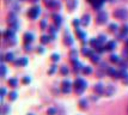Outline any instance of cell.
Wrapping results in <instances>:
<instances>
[{
  "mask_svg": "<svg viewBox=\"0 0 128 115\" xmlns=\"http://www.w3.org/2000/svg\"><path fill=\"white\" fill-rule=\"evenodd\" d=\"M88 88V83L84 80L83 78H77L74 82V91L77 95H82V93L86 90Z\"/></svg>",
  "mask_w": 128,
  "mask_h": 115,
  "instance_id": "obj_1",
  "label": "cell"
},
{
  "mask_svg": "<svg viewBox=\"0 0 128 115\" xmlns=\"http://www.w3.org/2000/svg\"><path fill=\"white\" fill-rule=\"evenodd\" d=\"M112 16L117 18V19H121V21H126L128 18V11L126 9H117L114 11Z\"/></svg>",
  "mask_w": 128,
  "mask_h": 115,
  "instance_id": "obj_2",
  "label": "cell"
},
{
  "mask_svg": "<svg viewBox=\"0 0 128 115\" xmlns=\"http://www.w3.org/2000/svg\"><path fill=\"white\" fill-rule=\"evenodd\" d=\"M96 22H97V24H100V25L106 24L108 22V13L106 11H100L97 17H96Z\"/></svg>",
  "mask_w": 128,
  "mask_h": 115,
  "instance_id": "obj_3",
  "label": "cell"
},
{
  "mask_svg": "<svg viewBox=\"0 0 128 115\" xmlns=\"http://www.w3.org/2000/svg\"><path fill=\"white\" fill-rule=\"evenodd\" d=\"M40 13H41V9H40V6H32L28 12V16L30 19H36L37 17L40 16Z\"/></svg>",
  "mask_w": 128,
  "mask_h": 115,
  "instance_id": "obj_4",
  "label": "cell"
},
{
  "mask_svg": "<svg viewBox=\"0 0 128 115\" xmlns=\"http://www.w3.org/2000/svg\"><path fill=\"white\" fill-rule=\"evenodd\" d=\"M61 91L64 93H70L72 91V83L70 82L68 79H65L61 83Z\"/></svg>",
  "mask_w": 128,
  "mask_h": 115,
  "instance_id": "obj_5",
  "label": "cell"
},
{
  "mask_svg": "<svg viewBox=\"0 0 128 115\" xmlns=\"http://www.w3.org/2000/svg\"><path fill=\"white\" fill-rule=\"evenodd\" d=\"M116 92V88L112 85V84H108L106 86V90H104V95L106 97H112V95H115Z\"/></svg>",
  "mask_w": 128,
  "mask_h": 115,
  "instance_id": "obj_6",
  "label": "cell"
},
{
  "mask_svg": "<svg viewBox=\"0 0 128 115\" xmlns=\"http://www.w3.org/2000/svg\"><path fill=\"white\" fill-rule=\"evenodd\" d=\"M104 90H106V86H104L102 83H97V84H95V86H94V91H95L96 95H98V96L104 95Z\"/></svg>",
  "mask_w": 128,
  "mask_h": 115,
  "instance_id": "obj_7",
  "label": "cell"
},
{
  "mask_svg": "<svg viewBox=\"0 0 128 115\" xmlns=\"http://www.w3.org/2000/svg\"><path fill=\"white\" fill-rule=\"evenodd\" d=\"M66 5H67V10L70 12H73L76 10L77 5H78V0H67Z\"/></svg>",
  "mask_w": 128,
  "mask_h": 115,
  "instance_id": "obj_8",
  "label": "cell"
},
{
  "mask_svg": "<svg viewBox=\"0 0 128 115\" xmlns=\"http://www.w3.org/2000/svg\"><path fill=\"white\" fill-rule=\"evenodd\" d=\"M106 74H108V76H110V77H112L114 79H120L118 71H116L114 67H109V68L106 70Z\"/></svg>",
  "mask_w": 128,
  "mask_h": 115,
  "instance_id": "obj_9",
  "label": "cell"
},
{
  "mask_svg": "<svg viewBox=\"0 0 128 115\" xmlns=\"http://www.w3.org/2000/svg\"><path fill=\"white\" fill-rule=\"evenodd\" d=\"M90 19H91V16H90L89 13H85V15L82 17V19H80V21H82V25H83V27H88L90 24Z\"/></svg>",
  "mask_w": 128,
  "mask_h": 115,
  "instance_id": "obj_10",
  "label": "cell"
},
{
  "mask_svg": "<svg viewBox=\"0 0 128 115\" xmlns=\"http://www.w3.org/2000/svg\"><path fill=\"white\" fill-rule=\"evenodd\" d=\"M72 64H73V71L76 73H79L80 71H83V67H84L83 64H80L79 61H74Z\"/></svg>",
  "mask_w": 128,
  "mask_h": 115,
  "instance_id": "obj_11",
  "label": "cell"
},
{
  "mask_svg": "<svg viewBox=\"0 0 128 115\" xmlns=\"http://www.w3.org/2000/svg\"><path fill=\"white\" fill-rule=\"evenodd\" d=\"M13 64L16 66H26L28 65V59L26 58H19L18 60H14Z\"/></svg>",
  "mask_w": 128,
  "mask_h": 115,
  "instance_id": "obj_12",
  "label": "cell"
},
{
  "mask_svg": "<svg viewBox=\"0 0 128 115\" xmlns=\"http://www.w3.org/2000/svg\"><path fill=\"white\" fill-rule=\"evenodd\" d=\"M7 23H8L10 25L17 23V15L14 13V12H11V13L8 15V17H7Z\"/></svg>",
  "mask_w": 128,
  "mask_h": 115,
  "instance_id": "obj_13",
  "label": "cell"
},
{
  "mask_svg": "<svg viewBox=\"0 0 128 115\" xmlns=\"http://www.w3.org/2000/svg\"><path fill=\"white\" fill-rule=\"evenodd\" d=\"M34 38H35V36H34L32 33H25L24 34V42H25V43H31L34 41Z\"/></svg>",
  "mask_w": 128,
  "mask_h": 115,
  "instance_id": "obj_14",
  "label": "cell"
},
{
  "mask_svg": "<svg viewBox=\"0 0 128 115\" xmlns=\"http://www.w3.org/2000/svg\"><path fill=\"white\" fill-rule=\"evenodd\" d=\"M52 18L54 19V23H55L56 27H60L62 23V17L60 16V15H56V13H54L53 16H52Z\"/></svg>",
  "mask_w": 128,
  "mask_h": 115,
  "instance_id": "obj_15",
  "label": "cell"
},
{
  "mask_svg": "<svg viewBox=\"0 0 128 115\" xmlns=\"http://www.w3.org/2000/svg\"><path fill=\"white\" fill-rule=\"evenodd\" d=\"M115 48H116V42H115V41H109V42H106V50H108V52H112V50H114Z\"/></svg>",
  "mask_w": 128,
  "mask_h": 115,
  "instance_id": "obj_16",
  "label": "cell"
},
{
  "mask_svg": "<svg viewBox=\"0 0 128 115\" xmlns=\"http://www.w3.org/2000/svg\"><path fill=\"white\" fill-rule=\"evenodd\" d=\"M60 6H61V4H60L59 0H52L49 4L47 5V7H50V9H60Z\"/></svg>",
  "mask_w": 128,
  "mask_h": 115,
  "instance_id": "obj_17",
  "label": "cell"
},
{
  "mask_svg": "<svg viewBox=\"0 0 128 115\" xmlns=\"http://www.w3.org/2000/svg\"><path fill=\"white\" fill-rule=\"evenodd\" d=\"M104 1H106V0H94V3H92V6H94V9L100 11V9L102 7V5L104 4Z\"/></svg>",
  "mask_w": 128,
  "mask_h": 115,
  "instance_id": "obj_18",
  "label": "cell"
},
{
  "mask_svg": "<svg viewBox=\"0 0 128 115\" xmlns=\"http://www.w3.org/2000/svg\"><path fill=\"white\" fill-rule=\"evenodd\" d=\"M70 58H71V61H72V62L78 61V52H77V49H71V52H70Z\"/></svg>",
  "mask_w": 128,
  "mask_h": 115,
  "instance_id": "obj_19",
  "label": "cell"
},
{
  "mask_svg": "<svg viewBox=\"0 0 128 115\" xmlns=\"http://www.w3.org/2000/svg\"><path fill=\"white\" fill-rule=\"evenodd\" d=\"M90 44H91L92 48H98V47L102 46V42H100V40H98V37H97V38H92V40L90 41Z\"/></svg>",
  "mask_w": 128,
  "mask_h": 115,
  "instance_id": "obj_20",
  "label": "cell"
},
{
  "mask_svg": "<svg viewBox=\"0 0 128 115\" xmlns=\"http://www.w3.org/2000/svg\"><path fill=\"white\" fill-rule=\"evenodd\" d=\"M79 107L84 110L88 109V108H89V102H88V99L86 98H80V101H79Z\"/></svg>",
  "mask_w": 128,
  "mask_h": 115,
  "instance_id": "obj_21",
  "label": "cell"
},
{
  "mask_svg": "<svg viewBox=\"0 0 128 115\" xmlns=\"http://www.w3.org/2000/svg\"><path fill=\"white\" fill-rule=\"evenodd\" d=\"M76 33H77V35H78V37L82 40V41H85V38H86V34L84 33V31H82L79 28H76Z\"/></svg>",
  "mask_w": 128,
  "mask_h": 115,
  "instance_id": "obj_22",
  "label": "cell"
},
{
  "mask_svg": "<svg viewBox=\"0 0 128 115\" xmlns=\"http://www.w3.org/2000/svg\"><path fill=\"white\" fill-rule=\"evenodd\" d=\"M65 44H67V46H72L73 44V38L72 36L68 35V31H66V35H65Z\"/></svg>",
  "mask_w": 128,
  "mask_h": 115,
  "instance_id": "obj_23",
  "label": "cell"
},
{
  "mask_svg": "<svg viewBox=\"0 0 128 115\" xmlns=\"http://www.w3.org/2000/svg\"><path fill=\"white\" fill-rule=\"evenodd\" d=\"M5 61H8V62H13L14 61V54L12 52H8L5 54Z\"/></svg>",
  "mask_w": 128,
  "mask_h": 115,
  "instance_id": "obj_24",
  "label": "cell"
},
{
  "mask_svg": "<svg viewBox=\"0 0 128 115\" xmlns=\"http://www.w3.org/2000/svg\"><path fill=\"white\" fill-rule=\"evenodd\" d=\"M90 59H91V61H92L94 64H100V54H96V53H94V54L90 56Z\"/></svg>",
  "mask_w": 128,
  "mask_h": 115,
  "instance_id": "obj_25",
  "label": "cell"
},
{
  "mask_svg": "<svg viewBox=\"0 0 128 115\" xmlns=\"http://www.w3.org/2000/svg\"><path fill=\"white\" fill-rule=\"evenodd\" d=\"M82 54L85 55V56H91V55L94 54V52L88 48V47H83V49H82Z\"/></svg>",
  "mask_w": 128,
  "mask_h": 115,
  "instance_id": "obj_26",
  "label": "cell"
},
{
  "mask_svg": "<svg viewBox=\"0 0 128 115\" xmlns=\"http://www.w3.org/2000/svg\"><path fill=\"white\" fill-rule=\"evenodd\" d=\"M109 60L112 61V62H114V64H118L120 61H121V59H120V56L116 54H112L110 56H109Z\"/></svg>",
  "mask_w": 128,
  "mask_h": 115,
  "instance_id": "obj_27",
  "label": "cell"
},
{
  "mask_svg": "<svg viewBox=\"0 0 128 115\" xmlns=\"http://www.w3.org/2000/svg\"><path fill=\"white\" fill-rule=\"evenodd\" d=\"M14 36H16V35H14V31L11 30V29H8L7 31L4 33V37L5 38H11V37H14Z\"/></svg>",
  "mask_w": 128,
  "mask_h": 115,
  "instance_id": "obj_28",
  "label": "cell"
},
{
  "mask_svg": "<svg viewBox=\"0 0 128 115\" xmlns=\"http://www.w3.org/2000/svg\"><path fill=\"white\" fill-rule=\"evenodd\" d=\"M10 111H11V108H10V105H7V104H2L1 114H2V115H6V114H8Z\"/></svg>",
  "mask_w": 128,
  "mask_h": 115,
  "instance_id": "obj_29",
  "label": "cell"
},
{
  "mask_svg": "<svg viewBox=\"0 0 128 115\" xmlns=\"http://www.w3.org/2000/svg\"><path fill=\"white\" fill-rule=\"evenodd\" d=\"M8 85L12 86V88H17L18 86V80L16 78H11V79H8Z\"/></svg>",
  "mask_w": 128,
  "mask_h": 115,
  "instance_id": "obj_30",
  "label": "cell"
},
{
  "mask_svg": "<svg viewBox=\"0 0 128 115\" xmlns=\"http://www.w3.org/2000/svg\"><path fill=\"white\" fill-rule=\"evenodd\" d=\"M109 30L112 33H116L117 30H118V25H117L116 23H112V24H109Z\"/></svg>",
  "mask_w": 128,
  "mask_h": 115,
  "instance_id": "obj_31",
  "label": "cell"
},
{
  "mask_svg": "<svg viewBox=\"0 0 128 115\" xmlns=\"http://www.w3.org/2000/svg\"><path fill=\"white\" fill-rule=\"evenodd\" d=\"M17 97H18V93L16 91H11V92L8 93V99L10 101H16Z\"/></svg>",
  "mask_w": 128,
  "mask_h": 115,
  "instance_id": "obj_32",
  "label": "cell"
},
{
  "mask_svg": "<svg viewBox=\"0 0 128 115\" xmlns=\"http://www.w3.org/2000/svg\"><path fill=\"white\" fill-rule=\"evenodd\" d=\"M50 40H52V38H50V36L43 35V36L41 37V43H42V44H47V43H48V42L50 41Z\"/></svg>",
  "mask_w": 128,
  "mask_h": 115,
  "instance_id": "obj_33",
  "label": "cell"
},
{
  "mask_svg": "<svg viewBox=\"0 0 128 115\" xmlns=\"http://www.w3.org/2000/svg\"><path fill=\"white\" fill-rule=\"evenodd\" d=\"M82 72H83L84 74H91V73H92V68H91L90 66H84Z\"/></svg>",
  "mask_w": 128,
  "mask_h": 115,
  "instance_id": "obj_34",
  "label": "cell"
},
{
  "mask_svg": "<svg viewBox=\"0 0 128 115\" xmlns=\"http://www.w3.org/2000/svg\"><path fill=\"white\" fill-rule=\"evenodd\" d=\"M68 67L67 66H61V68H60V73H61L62 76H67L68 74Z\"/></svg>",
  "mask_w": 128,
  "mask_h": 115,
  "instance_id": "obj_35",
  "label": "cell"
},
{
  "mask_svg": "<svg viewBox=\"0 0 128 115\" xmlns=\"http://www.w3.org/2000/svg\"><path fill=\"white\" fill-rule=\"evenodd\" d=\"M0 70H1V77L4 78V77L6 76V72H7V70H6V66L4 65V62H1V66H0Z\"/></svg>",
  "mask_w": 128,
  "mask_h": 115,
  "instance_id": "obj_36",
  "label": "cell"
},
{
  "mask_svg": "<svg viewBox=\"0 0 128 115\" xmlns=\"http://www.w3.org/2000/svg\"><path fill=\"white\" fill-rule=\"evenodd\" d=\"M52 61H54V62H58V61L60 60V55L58 54V53H54V54H52Z\"/></svg>",
  "mask_w": 128,
  "mask_h": 115,
  "instance_id": "obj_37",
  "label": "cell"
},
{
  "mask_svg": "<svg viewBox=\"0 0 128 115\" xmlns=\"http://www.w3.org/2000/svg\"><path fill=\"white\" fill-rule=\"evenodd\" d=\"M47 115H56V108H54V107L48 108V110H47Z\"/></svg>",
  "mask_w": 128,
  "mask_h": 115,
  "instance_id": "obj_38",
  "label": "cell"
},
{
  "mask_svg": "<svg viewBox=\"0 0 128 115\" xmlns=\"http://www.w3.org/2000/svg\"><path fill=\"white\" fill-rule=\"evenodd\" d=\"M121 34L124 35V36H127L128 35V25H123L122 29H121Z\"/></svg>",
  "mask_w": 128,
  "mask_h": 115,
  "instance_id": "obj_39",
  "label": "cell"
},
{
  "mask_svg": "<svg viewBox=\"0 0 128 115\" xmlns=\"http://www.w3.org/2000/svg\"><path fill=\"white\" fill-rule=\"evenodd\" d=\"M98 40H100L102 43H104V42H106V36L104 34H100V36H98Z\"/></svg>",
  "mask_w": 128,
  "mask_h": 115,
  "instance_id": "obj_40",
  "label": "cell"
},
{
  "mask_svg": "<svg viewBox=\"0 0 128 115\" xmlns=\"http://www.w3.org/2000/svg\"><path fill=\"white\" fill-rule=\"evenodd\" d=\"M56 70H58V67H56L55 65L50 66V68H49V70H48V74H53V73H54V72H55Z\"/></svg>",
  "mask_w": 128,
  "mask_h": 115,
  "instance_id": "obj_41",
  "label": "cell"
},
{
  "mask_svg": "<svg viewBox=\"0 0 128 115\" xmlns=\"http://www.w3.org/2000/svg\"><path fill=\"white\" fill-rule=\"evenodd\" d=\"M30 82H31V78H30V77H28V76L24 77V78L22 79V83H23V84H29Z\"/></svg>",
  "mask_w": 128,
  "mask_h": 115,
  "instance_id": "obj_42",
  "label": "cell"
},
{
  "mask_svg": "<svg viewBox=\"0 0 128 115\" xmlns=\"http://www.w3.org/2000/svg\"><path fill=\"white\" fill-rule=\"evenodd\" d=\"M40 25H41V30H46V28H47V22L43 19V21H41Z\"/></svg>",
  "mask_w": 128,
  "mask_h": 115,
  "instance_id": "obj_43",
  "label": "cell"
},
{
  "mask_svg": "<svg viewBox=\"0 0 128 115\" xmlns=\"http://www.w3.org/2000/svg\"><path fill=\"white\" fill-rule=\"evenodd\" d=\"M79 24H82V21L78 19V18H74V21H73V25H74L76 28H78Z\"/></svg>",
  "mask_w": 128,
  "mask_h": 115,
  "instance_id": "obj_44",
  "label": "cell"
},
{
  "mask_svg": "<svg viewBox=\"0 0 128 115\" xmlns=\"http://www.w3.org/2000/svg\"><path fill=\"white\" fill-rule=\"evenodd\" d=\"M118 65L121 66V68H126V70H127V62H126V61H123V60H121L120 61V62H118Z\"/></svg>",
  "mask_w": 128,
  "mask_h": 115,
  "instance_id": "obj_45",
  "label": "cell"
},
{
  "mask_svg": "<svg viewBox=\"0 0 128 115\" xmlns=\"http://www.w3.org/2000/svg\"><path fill=\"white\" fill-rule=\"evenodd\" d=\"M32 50V47L30 43H25V52H31Z\"/></svg>",
  "mask_w": 128,
  "mask_h": 115,
  "instance_id": "obj_46",
  "label": "cell"
},
{
  "mask_svg": "<svg viewBox=\"0 0 128 115\" xmlns=\"http://www.w3.org/2000/svg\"><path fill=\"white\" fill-rule=\"evenodd\" d=\"M0 91H1V101H2L4 96L6 95V89H5V88H1V90H0Z\"/></svg>",
  "mask_w": 128,
  "mask_h": 115,
  "instance_id": "obj_47",
  "label": "cell"
},
{
  "mask_svg": "<svg viewBox=\"0 0 128 115\" xmlns=\"http://www.w3.org/2000/svg\"><path fill=\"white\" fill-rule=\"evenodd\" d=\"M122 83L124 85H128V74L124 77V78H122Z\"/></svg>",
  "mask_w": 128,
  "mask_h": 115,
  "instance_id": "obj_48",
  "label": "cell"
},
{
  "mask_svg": "<svg viewBox=\"0 0 128 115\" xmlns=\"http://www.w3.org/2000/svg\"><path fill=\"white\" fill-rule=\"evenodd\" d=\"M37 52H38L40 54H43V53H44V49H43V47H38V48H37Z\"/></svg>",
  "mask_w": 128,
  "mask_h": 115,
  "instance_id": "obj_49",
  "label": "cell"
},
{
  "mask_svg": "<svg viewBox=\"0 0 128 115\" xmlns=\"http://www.w3.org/2000/svg\"><path fill=\"white\" fill-rule=\"evenodd\" d=\"M98 97H100V96H96V95H92V96H91V99H92L94 102H96V101L98 99Z\"/></svg>",
  "mask_w": 128,
  "mask_h": 115,
  "instance_id": "obj_50",
  "label": "cell"
},
{
  "mask_svg": "<svg viewBox=\"0 0 128 115\" xmlns=\"http://www.w3.org/2000/svg\"><path fill=\"white\" fill-rule=\"evenodd\" d=\"M43 1H44V4H46V6L48 5V4H49L50 1H52V0H43Z\"/></svg>",
  "mask_w": 128,
  "mask_h": 115,
  "instance_id": "obj_51",
  "label": "cell"
},
{
  "mask_svg": "<svg viewBox=\"0 0 128 115\" xmlns=\"http://www.w3.org/2000/svg\"><path fill=\"white\" fill-rule=\"evenodd\" d=\"M126 46H127V48H128V37L126 38Z\"/></svg>",
  "mask_w": 128,
  "mask_h": 115,
  "instance_id": "obj_52",
  "label": "cell"
},
{
  "mask_svg": "<svg viewBox=\"0 0 128 115\" xmlns=\"http://www.w3.org/2000/svg\"><path fill=\"white\" fill-rule=\"evenodd\" d=\"M31 1H34V3H37V1H38V0H31Z\"/></svg>",
  "mask_w": 128,
  "mask_h": 115,
  "instance_id": "obj_53",
  "label": "cell"
},
{
  "mask_svg": "<svg viewBox=\"0 0 128 115\" xmlns=\"http://www.w3.org/2000/svg\"><path fill=\"white\" fill-rule=\"evenodd\" d=\"M26 115H35V114H32V113H30V114H26Z\"/></svg>",
  "mask_w": 128,
  "mask_h": 115,
  "instance_id": "obj_54",
  "label": "cell"
},
{
  "mask_svg": "<svg viewBox=\"0 0 128 115\" xmlns=\"http://www.w3.org/2000/svg\"><path fill=\"white\" fill-rule=\"evenodd\" d=\"M108 1H114V0H108Z\"/></svg>",
  "mask_w": 128,
  "mask_h": 115,
  "instance_id": "obj_55",
  "label": "cell"
},
{
  "mask_svg": "<svg viewBox=\"0 0 128 115\" xmlns=\"http://www.w3.org/2000/svg\"><path fill=\"white\" fill-rule=\"evenodd\" d=\"M22 1H25V0H22Z\"/></svg>",
  "mask_w": 128,
  "mask_h": 115,
  "instance_id": "obj_56",
  "label": "cell"
},
{
  "mask_svg": "<svg viewBox=\"0 0 128 115\" xmlns=\"http://www.w3.org/2000/svg\"><path fill=\"white\" fill-rule=\"evenodd\" d=\"M127 59H128V58H127Z\"/></svg>",
  "mask_w": 128,
  "mask_h": 115,
  "instance_id": "obj_57",
  "label": "cell"
}]
</instances>
